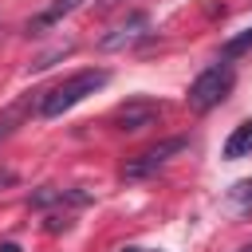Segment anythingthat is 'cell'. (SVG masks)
Listing matches in <instances>:
<instances>
[{"mask_svg":"<svg viewBox=\"0 0 252 252\" xmlns=\"http://www.w3.org/2000/svg\"><path fill=\"white\" fill-rule=\"evenodd\" d=\"M106 83H110V71H102V67H87V71H75L71 79H63L59 87H51V91L39 98V114H43V118H59V114H67L71 106H79L87 94L102 91Z\"/></svg>","mask_w":252,"mask_h":252,"instance_id":"6da1fadb","label":"cell"},{"mask_svg":"<svg viewBox=\"0 0 252 252\" xmlns=\"http://www.w3.org/2000/svg\"><path fill=\"white\" fill-rule=\"evenodd\" d=\"M232 87H236V67L228 63V59H220V63H213V67H205L193 83H189V106L197 110V114H205V110H213L217 102H224L228 94H232Z\"/></svg>","mask_w":252,"mask_h":252,"instance_id":"7a4b0ae2","label":"cell"},{"mask_svg":"<svg viewBox=\"0 0 252 252\" xmlns=\"http://www.w3.org/2000/svg\"><path fill=\"white\" fill-rule=\"evenodd\" d=\"M185 150V138H165V142H158V146H150V150H142L138 158H130L126 165H122V177L126 181H138V177H150L154 169H161L173 154H181Z\"/></svg>","mask_w":252,"mask_h":252,"instance_id":"3957f363","label":"cell"},{"mask_svg":"<svg viewBox=\"0 0 252 252\" xmlns=\"http://www.w3.org/2000/svg\"><path fill=\"white\" fill-rule=\"evenodd\" d=\"M158 114H161L158 102H150V98H130L126 106L114 110V130H122V134H138V130L154 126Z\"/></svg>","mask_w":252,"mask_h":252,"instance_id":"277c9868","label":"cell"},{"mask_svg":"<svg viewBox=\"0 0 252 252\" xmlns=\"http://www.w3.org/2000/svg\"><path fill=\"white\" fill-rule=\"evenodd\" d=\"M146 32H150V20H146L142 12H130L110 35L98 39V47H102V51H122V47H134L138 39H146Z\"/></svg>","mask_w":252,"mask_h":252,"instance_id":"5b68a950","label":"cell"},{"mask_svg":"<svg viewBox=\"0 0 252 252\" xmlns=\"http://www.w3.org/2000/svg\"><path fill=\"white\" fill-rule=\"evenodd\" d=\"M248 154H252V118H248V122H240V126L228 134V142H224V158H228V161L248 158Z\"/></svg>","mask_w":252,"mask_h":252,"instance_id":"8992f818","label":"cell"},{"mask_svg":"<svg viewBox=\"0 0 252 252\" xmlns=\"http://www.w3.org/2000/svg\"><path fill=\"white\" fill-rule=\"evenodd\" d=\"M79 4H83V0H55V4L47 8V12H39V16H35V20L28 24V32H43V28L59 24V20H63V16H71V12L79 8Z\"/></svg>","mask_w":252,"mask_h":252,"instance_id":"52a82bcc","label":"cell"},{"mask_svg":"<svg viewBox=\"0 0 252 252\" xmlns=\"http://www.w3.org/2000/svg\"><path fill=\"white\" fill-rule=\"evenodd\" d=\"M28 110V102H16V106H8V110H0V138H8L12 130H16V122H20V114Z\"/></svg>","mask_w":252,"mask_h":252,"instance_id":"ba28073f","label":"cell"},{"mask_svg":"<svg viewBox=\"0 0 252 252\" xmlns=\"http://www.w3.org/2000/svg\"><path fill=\"white\" fill-rule=\"evenodd\" d=\"M248 47H252V28H248L244 35H236V39L224 43V59H232V55H240V51H248Z\"/></svg>","mask_w":252,"mask_h":252,"instance_id":"9c48e42d","label":"cell"},{"mask_svg":"<svg viewBox=\"0 0 252 252\" xmlns=\"http://www.w3.org/2000/svg\"><path fill=\"white\" fill-rule=\"evenodd\" d=\"M232 197H236L240 209H252V181H240V185L232 189Z\"/></svg>","mask_w":252,"mask_h":252,"instance_id":"30bf717a","label":"cell"},{"mask_svg":"<svg viewBox=\"0 0 252 252\" xmlns=\"http://www.w3.org/2000/svg\"><path fill=\"white\" fill-rule=\"evenodd\" d=\"M8 185H16V173L12 169H0V189H8Z\"/></svg>","mask_w":252,"mask_h":252,"instance_id":"8fae6325","label":"cell"},{"mask_svg":"<svg viewBox=\"0 0 252 252\" xmlns=\"http://www.w3.org/2000/svg\"><path fill=\"white\" fill-rule=\"evenodd\" d=\"M0 252H20V248H16L12 240H4V244H0Z\"/></svg>","mask_w":252,"mask_h":252,"instance_id":"7c38bea8","label":"cell"},{"mask_svg":"<svg viewBox=\"0 0 252 252\" xmlns=\"http://www.w3.org/2000/svg\"><path fill=\"white\" fill-rule=\"evenodd\" d=\"M122 252H146V248H122Z\"/></svg>","mask_w":252,"mask_h":252,"instance_id":"4fadbf2b","label":"cell"},{"mask_svg":"<svg viewBox=\"0 0 252 252\" xmlns=\"http://www.w3.org/2000/svg\"><path fill=\"white\" fill-rule=\"evenodd\" d=\"M240 252H252V240H248V244H244V248H240Z\"/></svg>","mask_w":252,"mask_h":252,"instance_id":"5bb4252c","label":"cell"}]
</instances>
